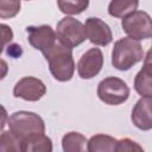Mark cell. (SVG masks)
I'll list each match as a JSON object with an SVG mask.
<instances>
[{
  "label": "cell",
  "instance_id": "6da1fadb",
  "mask_svg": "<svg viewBox=\"0 0 152 152\" xmlns=\"http://www.w3.org/2000/svg\"><path fill=\"white\" fill-rule=\"evenodd\" d=\"M43 55L49 63V69L55 80L59 82H66L72 78L75 71L72 49L57 40Z\"/></svg>",
  "mask_w": 152,
  "mask_h": 152
},
{
  "label": "cell",
  "instance_id": "7a4b0ae2",
  "mask_svg": "<svg viewBox=\"0 0 152 152\" xmlns=\"http://www.w3.org/2000/svg\"><path fill=\"white\" fill-rule=\"evenodd\" d=\"M144 57V50L139 40L124 37L115 42L112 51V65L121 71L129 70Z\"/></svg>",
  "mask_w": 152,
  "mask_h": 152
},
{
  "label": "cell",
  "instance_id": "3957f363",
  "mask_svg": "<svg viewBox=\"0 0 152 152\" xmlns=\"http://www.w3.org/2000/svg\"><path fill=\"white\" fill-rule=\"evenodd\" d=\"M7 124L10 131L20 141L33 134L45 133L44 120L33 112H26V110L15 112L8 118Z\"/></svg>",
  "mask_w": 152,
  "mask_h": 152
},
{
  "label": "cell",
  "instance_id": "277c9868",
  "mask_svg": "<svg viewBox=\"0 0 152 152\" xmlns=\"http://www.w3.org/2000/svg\"><path fill=\"white\" fill-rule=\"evenodd\" d=\"M97 96L106 104L118 106L127 101L129 88L127 83L119 77H106L97 86Z\"/></svg>",
  "mask_w": 152,
  "mask_h": 152
},
{
  "label": "cell",
  "instance_id": "5b68a950",
  "mask_svg": "<svg viewBox=\"0 0 152 152\" xmlns=\"http://www.w3.org/2000/svg\"><path fill=\"white\" fill-rule=\"evenodd\" d=\"M56 34L58 40L70 49L82 44L87 38L84 25L72 17H64L58 21Z\"/></svg>",
  "mask_w": 152,
  "mask_h": 152
},
{
  "label": "cell",
  "instance_id": "8992f818",
  "mask_svg": "<svg viewBox=\"0 0 152 152\" xmlns=\"http://www.w3.org/2000/svg\"><path fill=\"white\" fill-rule=\"evenodd\" d=\"M121 27L128 37L137 40L152 37V18L144 11H134L122 18Z\"/></svg>",
  "mask_w": 152,
  "mask_h": 152
},
{
  "label": "cell",
  "instance_id": "52a82bcc",
  "mask_svg": "<svg viewBox=\"0 0 152 152\" xmlns=\"http://www.w3.org/2000/svg\"><path fill=\"white\" fill-rule=\"evenodd\" d=\"M45 93H46V87L43 83V81L32 76H26L20 78L13 88V95L15 97L31 102L40 100L45 95Z\"/></svg>",
  "mask_w": 152,
  "mask_h": 152
},
{
  "label": "cell",
  "instance_id": "ba28073f",
  "mask_svg": "<svg viewBox=\"0 0 152 152\" xmlns=\"http://www.w3.org/2000/svg\"><path fill=\"white\" fill-rule=\"evenodd\" d=\"M27 39L28 43L36 50H39L42 53L46 52L57 40L56 31L49 25H40V26H27Z\"/></svg>",
  "mask_w": 152,
  "mask_h": 152
},
{
  "label": "cell",
  "instance_id": "9c48e42d",
  "mask_svg": "<svg viewBox=\"0 0 152 152\" xmlns=\"http://www.w3.org/2000/svg\"><path fill=\"white\" fill-rule=\"evenodd\" d=\"M103 66V55L99 48H91L86 51L77 63L78 76L83 80H89L96 76Z\"/></svg>",
  "mask_w": 152,
  "mask_h": 152
},
{
  "label": "cell",
  "instance_id": "30bf717a",
  "mask_svg": "<svg viewBox=\"0 0 152 152\" xmlns=\"http://www.w3.org/2000/svg\"><path fill=\"white\" fill-rule=\"evenodd\" d=\"M87 38L90 40V43L99 45V46H106L113 40L112 30L103 20L96 17H90L84 23Z\"/></svg>",
  "mask_w": 152,
  "mask_h": 152
},
{
  "label": "cell",
  "instance_id": "8fae6325",
  "mask_svg": "<svg viewBox=\"0 0 152 152\" xmlns=\"http://www.w3.org/2000/svg\"><path fill=\"white\" fill-rule=\"evenodd\" d=\"M131 120L133 125L141 129H152V97L141 96L134 104L131 114Z\"/></svg>",
  "mask_w": 152,
  "mask_h": 152
},
{
  "label": "cell",
  "instance_id": "7c38bea8",
  "mask_svg": "<svg viewBox=\"0 0 152 152\" xmlns=\"http://www.w3.org/2000/svg\"><path fill=\"white\" fill-rule=\"evenodd\" d=\"M134 89L140 96L152 97V64L144 63L134 78Z\"/></svg>",
  "mask_w": 152,
  "mask_h": 152
},
{
  "label": "cell",
  "instance_id": "4fadbf2b",
  "mask_svg": "<svg viewBox=\"0 0 152 152\" xmlns=\"http://www.w3.org/2000/svg\"><path fill=\"white\" fill-rule=\"evenodd\" d=\"M21 151L24 152H51L52 142L44 133L33 134L21 141Z\"/></svg>",
  "mask_w": 152,
  "mask_h": 152
},
{
  "label": "cell",
  "instance_id": "5bb4252c",
  "mask_svg": "<svg viewBox=\"0 0 152 152\" xmlns=\"http://www.w3.org/2000/svg\"><path fill=\"white\" fill-rule=\"evenodd\" d=\"M116 145H118V140L115 138L107 134H96L88 140L87 150L89 152H97V151L114 152L116 151Z\"/></svg>",
  "mask_w": 152,
  "mask_h": 152
},
{
  "label": "cell",
  "instance_id": "9a60e30c",
  "mask_svg": "<svg viewBox=\"0 0 152 152\" xmlns=\"http://www.w3.org/2000/svg\"><path fill=\"white\" fill-rule=\"evenodd\" d=\"M62 147L65 152H83L88 147V140L78 132H69L62 138Z\"/></svg>",
  "mask_w": 152,
  "mask_h": 152
},
{
  "label": "cell",
  "instance_id": "2e32d148",
  "mask_svg": "<svg viewBox=\"0 0 152 152\" xmlns=\"http://www.w3.org/2000/svg\"><path fill=\"white\" fill-rule=\"evenodd\" d=\"M139 0H112L108 5V13L114 18H125L137 11Z\"/></svg>",
  "mask_w": 152,
  "mask_h": 152
},
{
  "label": "cell",
  "instance_id": "e0dca14e",
  "mask_svg": "<svg viewBox=\"0 0 152 152\" xmlns=\"http://www.w3.org/2000/svg\"><path fill=\"white\" fill-rule=\"evenodd\" d=\"M57 5L62 13L76 15L88 8L89 0H57Z\"/></svg>",
  "mask_w": 152,
  "mask_h": 152
},
{
  "label": "cell",
  "instance_id": "ac0fdd59",
  "mask_svg": "<svg viewBox=\"0 0 152 152\" xmlns=\"http://www.w3.org/2000/svg\"><path fill=\"white\" fill-rule=\"evenodd\" d=\"M17 151H21V141L11 131H4L0 137V152Z\"/></svg>",
  "mask_w": 152,
  "mask_h": 152
},
{
  "label": "cell",
  "instance_id": "d6986e66",
  "mask_svg": "<svg viewBox=\"0 0 152 152\" xmlns=\"http://www.w3.org/2000/svg\"><path fill=\"white\" fill-rule=\"evenodd\" d=\"M20 7V0H0V18H13L19 13Z\"/></svg>",
  "mask_w": 152,
  "mask_h": 152
},
{
  "label": "cell",
  "instance_id": "ffe728a7",
  "mask_svg": "<svg viewBox=\"0 0 152 152\" xmlns=\"http://www.w3.org/2000/svg\"><path fill=\"white\" fill-rule=\"evenodd\" d=\"M131 151H144V148L135 141L128 139V138H124L118 140V145H116V152H131Z\"/></svg>",
  "mask_w": 152,
  "mask_h": 152
},
{
  "label": "cell",
  "instance_id": "44dd1931",
  "mask_svg": "<svg viewBox=\"0 0 152 152\" xmlns=\"http://www.w3.org/2000/svg\"><path fill=\"white\" fill-rule=\"evenodd\" d=\"M1 38H2V48H5L7 42H11L13 38V32L11 30V27H8L7 25L2 24L1 26Z\"/></svg>",
  "mask_w": 152,
  "mask_h": 152
},
{
  "label": "cell",
  "instance_id": "7402d4cb",
  "mask_svg": "<svg viewBox=\"0 0 152 152\" xmlns=\"http://www.w3.org/2000/svg\"><path fill=\"white\" fill-rule=\"evenodd\" d=\"M20 52H21V49H20V46H18V45L8 46V49H7V53L11 55V56H13V57H18V56L20 55Z\"/></svg>",
  "mask_w": 152,
  "mask_h": 152
},
{
  "label": "cell",
  "instance_id": "603a6c76",
  "mask_svg": "<svg viewBox=\"0 0 152 152\" xmlns=\"http://www.w3.org/2000/svg\"><path fill=\"white\" fill-rule=\"evenodd\" d=\"M144 63H146V64H152V46H151V49L147 51V53H146V56H145V58H144Z\"/></svg>",
  "mask_w": 152,
  "mask_h": 152
},
{
  "label": "cell",
  "instance_id": "cb8c5ba5",
  "mask_svg": "<svg viewBox=\"0 0 152 152\" xmlns=\"http://www.w3.org/2000/svg\"><path fill=\"white\" fill-rule=\"evenodd\" d=\"M2 114H4V119H5V115H6V112H5V108H2ZM4 122H2V125H1V128H4Z\"/></svg>",
  "mask_w": 152,
  "mask_h": 152
}]
</instances>
